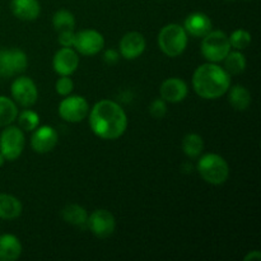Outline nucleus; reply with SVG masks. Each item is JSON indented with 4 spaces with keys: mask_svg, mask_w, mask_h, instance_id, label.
Here are the masks:
<instances>
[{
    "mask_svg": "<svg viewBox=\"0 0 261 261\" xmlns=\"http://www.w3.org/2000/svg\"><path fill=\"white\" fill-rule=\"evenodd\" d=\"M227 93H228L229 103L236 111H246L251 105V93L246 87L240 84L229 87Z\"/></svg>",
    "mask_w": 261,
    "mask_h": 261,
    "instance_id": "19",
    "label": "nucleus"
},
{
    "mask_svg": "<svg viewBox=\"0 0 261 261\" xmlns=\"http://www.w3.org/2000/svg\"><path fill=\"white\" fill-rule=\"evenodd\" d=\"M149 114L154 119H162L167 114V102L163 98H157L150 103Z\"/></svg>",
    "mask_w": 261,
    "mask_h": 261,
    "instance_id": "29",
    "label": "nucleus"
},
{
    "mask_svg": "<svg viewBox=\"0 0 261 261\" xmlns=\"http://www.w3.org/2000/svg\"><path fill=\"white\" fill-rule=\"evenodd\" d=\"M58 40L63 47H73L74 41H75V32H74V30L61 31V32H59Z\"/></svg>",
    "mask_w": 261,
    "mask_h": 261,
    "instance_id": "30",
    "label": "nucleus"
},
{
    "mask_svg": "<svg viewBox=\"0 0 261 261\" xmlns=\"http://www.w3.org/2000/svg\"><path fill=\"white\" fill-rule=\"evenodd\" d=\"M86 226L89 231L98 239H107L111 236L116 228V221L112 213L106 209H97L91 213L87 219Z\"/></svg>",
    "mask_w": 261,
    "mask_h": 261,
    "instance_id": "11",
    "label": "nucleus"
},
{
    "mask_svg": "<svg viewBox=\"0 0 261 261\" xmlns=\"http://www.w3.org/2000/svg\"><path fill=\"white\" fill-rule=\"evenodd\" d=\"M224 69L229 75H237L244 73L246 69V58L239 50L229 51L228 55L223 59Z\"/></svg>",
    "mask_w": 261,
    "mask_h": 261,
    "instance_id": "23",
    "label": "nucleus"
},
{
    "mask_svg": "<svg viewBox=\"0 0 261 261\" xmlns=\"http://www.w3.org/2000/svg\"><path fill=\"white\" fill-rule=\"evenodd\" d=\"M204 149L203 138L195 133L186 134L182 139V150L186 157L198 158Z\"/></svg>",
    "mask_w": 261,
    "mask_h": 261,
    "instance_id": "24",
    "label": "nucleus"
},
{
    "mask_svg": "<svg viewBox=\"0 0 261 261\" xmlns=\"http://www.w3.org/2000/svg\"><path fill=\"white\" fill-rule=\"evenodd\" d=\"M61 217L64 221L73 226H86L87 219H88V213L86 209L79 204H69V205L64 206L61 211Z\"/></svg>",
    "mask_w": 261,
    "mask_h": 261,
    "instance_id": "21",
    "label": "nucleus"
},
{
    "mask_svg": "<svg viewBox=\"0 0 261 261\" xmlns=\"http://www.w3.org/2000/svg\"><path fill=\"white\" fill-rule=\"evenodd\" d=\"M22 254V244L14 234H0V261H15Z\"/></svg>",
    "mask_w": 261,
    "mask_h": 261,
    "instance_id": "18",
    "label": "nucleus"
},
{
    "mask_svg": "<svg viewBox=\"0 0 261 261\" xmlns=\"http://www.w3.org/2000/svg\"><path fill=\"white\" fill-rule=\"evenodd\" d=\"M74 89V83L71 81L70 75H60V78L56 81L55 83V91L56 93L60 94V96L65 97L73 92Z\"/></svg>",
    "mask_w": 261,
    "mask_h": 261,
    "instance_id": "28",
    "label": "nucleus"
},
{
    "mask_svg": "<svg viewBox=\"0 0 261 261\" xmlns=\"http://www.w3.org/2000/svg\"><path fill=\"white\" fill-rule=\"evenodd\" d=\"M229 38L223 31H211L201 40V55L208 63H221L231 51Z\"/></svg>",
    "mask_w": 261,
    "mask_h": 261,
    "instance_id": "5",
    "label": "nucleus"
},
{
    "mask_svg": "<svg viewBox=\"0 0 261 261\" xmlns=\"http://www.w3.org/2000/svg\"><path fill=\"white\" fill-rule=\"evenodd\" d=\"M59 115L66 122H81L88 116L89 103L83 96H65L59 103Z\"/></svg>",
    "mask_w": 261,
    "mask_h": 261,
    "instance_id": "7",
    "label": "nucleus"
},
{
    "mask_svg": "<svg viewBox=\"0 0 261 261\" xmlns=\"http://www.w3.org/2000/svg\"><path fill=\"white\" fill-rule=\"evenodd\" d=\"M74 50L86 56L97 55L105 47V37L96 30H83L75 33Z\"/></svg>",
    "mask_w": 261,
    "mask_h": 261,
    "instance_id": "10",
    "label": "nucleus"
},
{
    "mask_svg": "<svg viewBox=\"0 0 261 261\" xmlns=\"http://www.w3.org/2000/svg\"><path fill=\"white\" fill-rule=\"evenodd\" d=\"M188 36L182 25L170 23L162 27L158 33V46L165 55L177 58L186 50L189 41Z\"/></svg>",
    "mask_w": 261,
    "mask_h": 261,
    "instance_id": "4",
    "label": "nucleus"
},
{
    "mask_svg": "<svg viewBox=\"0 0 261 261\" xmlns=\"http://www.w3.org/2000/svg\"><path fill=\"white\" fill-rule=\"evenodd\" d=\"M59 142L58 132L50 125H38L31 137V147L35 152L45 154V153L51 152L56 147Z\"/></svg>",
    "mask_w": 261,
    "mask_h": 261,
    "instance_id": "12",
    "label": "nucleus"
},
{
    "mask_svg": "<svg viewBox=\"0 0 261 261\" xmlns=\"http://www.w3.org/2000/svg\"><path fill=\"white\" fill-rule=\"evenodd\" d=\"M88 120L92 132L99 139H119L126 132V114L117 102L111 99H101L89 109Z\"/></svg>",
    "mask_w": 261,
    "mask_h": 261,
    "instance_id": "1",
    "label": "nucleus"
},
{
    "mask_svg": "<svg viewBox=\"0 0 261 261\" xmlns=\"http://www.w3.org/2000/svg\"><path fill=\"white\" fill-rule=\"evenodd\" d=\"M145 38L139 32H127L120 40V56L126 60H135L145 50Z\"/></svg>",
    "mask_w": 261,
    "mask_h": 261,
    "instance_id": "14",
    "label": "nucleus"
},
{
    "mask_svg": "<svg viewBox=\"0 0 261 261\" xmlns=\"http://www.w3.org/2000/svg\"><path fill=\"white\" fill-rule=\"evenodd\" d=\"M261 259V252L257 251V250H254V251H250L249 254L245 256V261H259Z\"/></svg>",
    "mask_w": 261,
    "mask_h": 261,
    "instance_id": "32",
    "label": "nucleus"
},
{
    "mask_svg": "<svg viewBox=\"0 0 261 261\" xmlns=\"http://www.w3.org/2000/svg\"><path fill=\"white\" fill-rule=\"evenodd\" d=\"M226 2H236V0H226Z\"/></svg>",
    "mask_w": 261,
    "mask_h": 261,
    "instance_id": "34",
    "label": "nucleus"
},
{
    "mask_svg": "<svg viewBox=\"0 0 261 261\" xmlns=\"http://www.w3.org/2000/svg\"><path fill=\"white\" fill-rule=\"evenodd\" d=\"M119 59H120L119 51L114 50V48H109V50L105 51L103 60L105 63L109 64V65H114V64H116L117 61H119Z\"/></svg>",
    "mask_w": 261,
    "mask_h": 261,
    "instance_id": "31",
    "label": "nucleus"
},
{
    "mask_svg": "<svg viewBox=\"0 0 261 261\" xmlns=\"http://www.w3.org/2000/svg\"><path fill=\"white\" fill-rule=\"evenodd\" d=\"M13 101L22 107H31L37 102L38 91L37 86L30 76H18L10 86Z\"/></svg>",
    "mask_w": 261,
    "mask_h": 261,
    "instance_id": "8",
    "label": "nucleus"
},
{
    "mask_svg": "<svg viewBox=\"0 0 261 261\" xmlns=\"http://www.w3.org/2000/svg\"><path fill=\"white\" fill-rule=\"evenodd\" d=\"M79 66L78 53L73 47H61L54 55L53 68L59 75H71Z\"/></svg>",
    "mask_w": 261,
    "mask_h": 261,
    "instance_id": "13",
    "label": "nucleus"
},
{
    "mask_svg": "<svg viewBox=\"0 0 261 261\" xmlns=\"http://www.w3.org/2000/svg\"><path fill=\"white\" fill-rule=\"evenodd\" d=\"M7 162V160H5V157L4 155L2 154V153H0V167H3V166H4V163Z\"/></svg>",
    "mask_w": 261,
    "mask_h": 261,
    "instance_id": "33",
    "label": "nucleus"
},
{
    "mask_svg": "<svg viewBox=\"0 0 261 261\" xmlns=\"http://www.w3.org/2000/svg\"><path fill=\"white\" fill-rule=\"evenodd\" d=\"M22 203L10 194H0V219H15L22 213Z\"/></svg>",
    "mask_w": 261,
    "mask_h": 261,
    "instance_id": "20",
    "label": "nucleus"
},
{
    "mask_svg": "<svg viewBox=\"0 0 261 261\" xmlns=\"http://www.w3.org/2000/svg\"><path fill=\"white\" fill-rule=\"evenodd\" d=\"M24 133L19 126L8 125L0 134V153L9 162H13L20 157L24 149Z\"/></svg>",
    "mask_w": 261,
    "mask_h": 261,
    "instance_id": "6",
    "label": "nucleus"
},
{
    "mask_svg": "<svg viewBox=\"0 0 261 261\" xmlns=\"http://www.w3.org/2000/svg\"><path fill=\"white\" fill-rule=\"evenodd\" d=\"M28 59L24 51L19 48L0 50V76L9 78L23 73L27 69Z\"/></svg>",
    "mask_w": 261,
    "mask_h": 261,
    "instance_id": "9",
    "label": "nucleus"
},
{
    "mask_svg": "<svg viewBox=\"0 0 261 261\" xmlns=\"http://www.w3.org/2000/svg\"><path fill=\"white\" fill-rule=\"evenodd\" d=\"M18 126L23 132H33L36 127L40 125V115L33 110H23L22 112H18Z\"/></svg>",
    "mask_w": 261,
    "mask_h": 261,
    "instance_id": "26",
    "label": "nucleus"
},
{
    "mask_svg": "<svg viewBox=\"0 0 261 261\" xmlns=\"http://www.w3.org/2000/svg\"><path fill=\"white\" fill-rule=\"evenodd\" d=\"M212 20L205 13L195 12L191 13L186 17L185 23L182 27L185 28L186 33L193 37H204L208 32L212 31Z\"/></svg>",
    "mask_w": 261,
    "mask_h": 261,
    "instance_id": "16",
    "label": "nucleus"
},
{
    "mask_svg": "<svg viewBox=\"0 0 261 261\" xmlns=\"http://www.w3.org/2000/svg\"><path fill=\"white\" fill-rule=\"evenodd\" d=\"M231 87V75L216 63H205L193 74V88L204 99H217L227 93Z\"/></svg>",
    "mask_w": 261,
    "mask_h": 261,
    "instance_id": "2",
    "label": "nucleus"
},
{
    "mask_svg": "<svg viewBox=\"0 0 261 261\" xmlns=\"http://www.w3.org/2000/svg\"><path fill=\"white\" fill-rule=\"evenodd\" d=\"M53 25L58 32L74 30L75 28V17H74V14L70 10L60 9L54 14Z\"/></svg>",
    "mask_w": 261,
    "mask_h": 261,
    "instance_id": "25",
    "label": "nucleus"
},
{
    "mask_svg": "<svg viewBox=\"0 0 261 261\" xmlns=\"http://www.w3.org/2000/svg\"><path fill=\"white\" fill-rule=\"evenodd\" d=\"M199 175L211 185H222L229 177V166L222 155L217 153H206L201 155L196 165Z\"/></svg>",
    "mask_w": 261,
    "mask_h": 261,
    "instance_id": "3",
    "label": "nucleus"
},
{
    "mask_svg": "<svg viewBox=\"0 0 261 261\" xmlns=\"http://www.w3.org/2000/svg\"><path fill=\"white\" fill-rule=\"evenodd\" d=\"M17 103L7 96H0V127L12 125L17 120Z\"/></svg>",
    "mask_w": 261,
    "mask_h": 261,
    "instance_id": "22",
    "label": "nucleus"
},
{
    "mask_svg": "<svg viewBox=\"0 0 261 261\" xmlns=\"http://www.w3.org/2000/svg\"><path fill=\"white\" fill-rule=\"evenodd\" d=\"M10 10L18 19L35 20L41 14V4L38 0H12Z\"/></svg>",
    "mask_w": 261,
    "mask_h": 261,
    "instance_id": "17",
    "label": "nucleus"
},
{
    "mask_svg": "<svg viewBox=\"0 0 261 261\" xmlns=\"http://www.w3.org/2000/svg\"><path fill=\"white\" fill-rule=\"evenodd\" d=\"M229 43H231V47L234 50L242 51L245 48H247L251 43V35L250 32H247L246 30H236L231 33V36H228Z\"/></svg>",
    "mask_w": 261,
    "mask_h": 261,
    "instance_id": "27",
    "label": "nucleus"
},
{
    "mask_svg": "<svg viewBox=\"0 0 261 261\" xmlns=\"http://www.w3.org/2000/svg\"><path fill=\"white\" fill-rule=\"evenodd\" d=\"M189 93L188 84L180 78H168L161 84L160 94L161 98L170 103H178L184 101Z\"/></svg>",
    "mask_w": 261,
    "mask_h": 261,
    "instance_id": "15",
    "label": "nucleus"
}]
</instances>
